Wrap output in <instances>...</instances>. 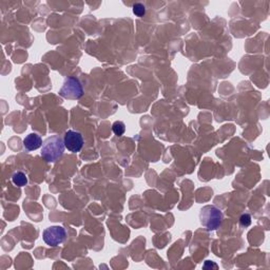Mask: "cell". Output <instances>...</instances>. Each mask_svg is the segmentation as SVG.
<instances>
[{"instance_id": "obj_1", "label": "cell", "mask_w": 270, "mask_h": 270, "mask_svg": "<svg viewBox=\"0 0 270 270\" xmlns=\"http://www.w3.org/2000/svg\"><path fill=\"white\" fill-rule=\"evenodd\" d=\"M64 148V142L60 136H51L43 143L42 157L49 162H54L62 157Z\"/></svg>"}, {"instance_id": "obj_2", "label": "cell", "mask_w": 270, "mask_h": 270, "mask_svg": "<svg viewBox=\"0 0 270 270\" xmlns=\"http://www.w3.org/2000/svg\"><path fill=\"white\" fill-rule=\"evenodd\" d=\"M223 214L216 206L203 207L200 214V220L203 227H205L208 231L216 230L223 222Z\"/></svg>"}, {"instance_id": "obj_3", "label": "cell", "mask_w": 270, "mask_h": 270, "mask_svg": "<svg viewBox=\"0 0 270 270\" xmlns=\"http://www.w3.org/2000/svg\"><path fill=\"white\" fill-rule=\"evenodd\" d=\"M59 95L68 100H78L84 95V89L77 78L69 77L59 90Z\"/></svg>"}, {"instance_id": "obj_4", "label": "cell", "mask_w": 270, "mask_h": 270, "mask_svg": "<svg viewBox=\"0 0 270 270\" xmlns=\"http://www.w3.org/2000/svg\"><path fill=\"white\" fill-rule=\"evenodd\" d=\"M67 233H65L64 228L61 226H51L44 230L43 238L44 241L49 246H58L64 240Z\"/></svg>"}, {"instance_id": "obj_5", "label": "cell", "mask_w": 270, "mask_h": 270, "mask_svg": "<svg viewBox=\"0 0 270 270\" xmlns=\"http://www.w3.org/2000/svg\"><path fill=\"white\" fill-rule=\"evenodd\" d=\"M63 142H64L65 148L73 153L79 152L84 146L83 135H81L79 132H77V131H73V130H69L64 133Z\"/></svg>"}, {"instance_id": "obj_6", "label": "cell", "mask_w": 270, "mask_h": 270, "mask_svg": "<svg viewBox=\"0 0 270 270\" xmlns=\"http://www.w3.org/2000/svg\"><path fill=\"white\" fill-rule=\"evenodd\" d=\"M43 146V140L38 134L31 133L23 140V147L28 151H34Z\"/></svg>"}, {"instance_id": "obj_7", "label": "cell", "mask_w": 270, "mask_h": 270, "mask_svg": "<svg viewBox=\"0 0 270 270\" xmlns=\"http://www.w3.org/2000/svg\"><path fill=\"white\" fill-rule=\"evenodd\" d=\"M12 182L17 187H23L28 184V177L21 171H18V172H15L13 174Z\"/></svg>"}, {"instance_id": "obj_8", "label": "cell", "mask_w": 270, "mask_h": 270, "mask_svg": "<svg viewBox=\"0 0 270 270\" xmlns=\"http://www.w3.org/2000/svg\"><path fill=\"white\" fill-rule=\"evenodd\" d=\"M112 130H113V132L115 135L117 136H121L122 134L125 133V131H126V126L125 124L122 121H115L114 122V124L112 125Z\"/></svg>"}, {"instance_id": "obj_9", "label": "cell", "mask_w": 270, "mask_h": 270, "mask_svg": "<svg viewBox=\"0 0 270 270\" xmlns=\"http://www.w3.org/2000/svg\"><path fill=\"white\" fill-rule=\"evenodd\" d=\"M133 13L138 16V17H142L146 14V7L142 3H135L133 5Z\"/></svg>"}, {"instance_id": "obj_10", "label": "cell", "mask_w": 270, "mask_h": 270, "mask_svg": "<svg viewBox=\"0 0 270 270\" xmlns=\"http://www.w3.org/2000/svg\"><path fill=\"white\" fill-rule=\"evenodd\" d=\"M240 222H241L242 226L247 227L251 224V216L249 215H243L240 218Z\"/></svg>"}]
</instances>
